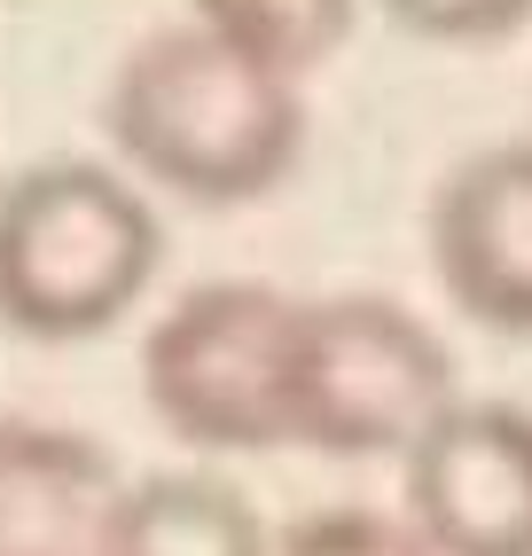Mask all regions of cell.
Instances as JSON below:
<instances>
[{
    "label": "cell",
    "mask_w": 532,
    "mask_h": 556,
    "mask_svg": "<svg viewBox=\"0 0 532 556\" xmlns=\"http://www.w3.org/2000/svg\"><path fill=\"white\" fill-rule=\"evenodd\" d=\"M102 134L141 189L180 204H258L306 157V102L297 79L251 63L219 31L157 24L126 48L102 87Z\"/></svg>",
    "instance_id": "1"
},
{
    "label": "cell",
    "mask_w": 532,
    "mask_h": 556,
    "mask_svg": "<svg viewBox=\"0 0 532 556\" xmlns=\"http://www.w3.org/2000/svg\"><path fill=\"white\" fill-rule=\"evenodd\" d=\"M266 556H431V541L407 526V509H360V502H337V509H306L297 526L275 533Z\"/></svg>",
    "instance_id": "10"
},
{
    "label": "cell",
    "mask_w": 532,
    "mask_h": 556,
    "mask_svg": "<svg viewBox=\"0 0 532 556\" xmlns=\"http://www.w3.org/2000/svg\"><path fill=\"white\" fill-rule=\"evenodd\" d=\"M454 400L446 338L384 290L297 299L282 353V431L306 455L376 463L407 455L439 407Z\"/></svg>",
    "instance_id": "3"
},
{
    "label": "cell",
    "mask_w": 532,
    "mask_h": 556,
    "mask_svg": "<svg viewBox=\"0 0 532 556\" xmlns=\"http://www.w3.org/2000/svg\"><path fill=\"white\" fill-rule=\"evenodd\" d=\"M400 509L431 556H532V407L454 392L400 455Z\"/></svg>",
    "instance_id": "5"
},
{
    "label": "cell",
    "mask_w": 532,
    "mask_h": 556,
    "mask_svg": "<svg viewBox=\"0 0 532 556\" xmlns=\"http://www.w3.org/2000/svg\"><path fill=\"white\" fill-rule=\"evenodd\" d=\"M258 502L219 470H141L118 486L94 556H266Z\"/></svg>",
    "instance_id": "8"
},
{
    "label": "cell",
    "mask_w": 532,
    "mask_h": 556,
    "mask_svg": "<svg viewBox=\"0 0 532 556\" xmlns=\"http://www.w3.org/2000/svg\"><path fill=\"white\" fill-rule=\"evenodd\" d=\"M165 228L126 165L40 157L0 180V329L87 345L157 282Z\"/></svg>",
    "instance_id": "2"
},
{
    "label": "cell",
    "mask_w": 532,
    "mask_h": 556,
    "mask_svg": "<svg viewBox=\"0 0 532 556\" xmlns=\"http://www.w3.org/2000/svg\"><path fill=\"white\" fill-rule=\"evenodd\" d=\"M423 236L454 314L493 338H532V134L446 165Z\"/></svg>",
    "instance_id": "6"
},
{
    "label": "cell",
    "mask_w": 532,
    "mask_h": 556,
    "mask_svg": "<svg viewBox=\"0 0 532 556\" xmlns=\"http://www.w3.org/2000/svg\"><path fill=\"white\" fill-rule=\"evenodd\" d=\"M297 299L275 282H197L149 321L141 400L197 455H266L282 431V353Z\"/></svg>",
    "instance_id": "4"
},
{
    "label": "cell",
    "mask_w": 532,
    "mask_h": 556,
    "mask_svg": "<svg viewBox=\"0 0 532 556\" xmlns=\"http://www.w3.org/2000/svg\"><path fill=\"white\" fill-rule=\"evenodd\" d=\"M188 16L204 31H219L227 48H243L251 63L306 87V71H321L353 40L360 0H188Z\"/></svg>",
    "instance_id": "9"
},
{
    "label": "cell",
    "mask_w": 532,
    "mask_h": 556,
    "mask_svg": "<svg viewBox=\"0 0 532 556\" xmlns=\"http://www.w3.org/2000/svg\"><path fill=\"white\" fill-rule=\"evenodd\" d=\"M118 486L94 431L0 416V556H94Z\"/></svg>",
    "instance_id": "7"
},
{
    "label": "cell",
    "mask_w": 532,
    "mask_h": 556,
    "mask_svg": "<svg viewBox=\"0 0 532 556\" xmlns=\"http://www.w3.org/2000/svg\"><path fill=\"white\" fill-rule=\"evenodd\" d=\"M384 16L423 48H502L532 24V0H384Z\"/></svg>",
    "instance_id": "11"
}]
</instances>
